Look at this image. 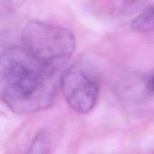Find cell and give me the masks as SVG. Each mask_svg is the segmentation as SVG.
<instances>
[{"label": "cell", "mask_w": 154, "mask_h": 154, "mask_svg": "<svg viewBox=\"0 0 154 154\" xmlns=\"http://www.w3.org/2000/svg\"><path fill=\"white\" fill-rule=\"evenodd\" d=\"M54 72L24 48H9L0 57V93L3 102L19 115L49 108L55 94Z\"/></svg>", "instance_id": "cell-1"}, {"label": "cell", "mask_w": 154, "mask_h": 154, "mask_svg": "<svg viewBox=\"0 0 154 154\" xmlns=\"http://www.w3.org/2000/svg\"><path fill=\"white\" fill-rule=\"evenodd\" d=\"M21 38L23 48L44 66L54 71L72 55L76 48L75 35L70 30L37 20L26 24Z\"/></svg>", "instance_id": "cell-2"}, {"label": "cell", "mask_w": 154, "mask_h": 154, "mask_svg": "<svg viewBox=\"0 0 154 154\" xmlns=\"http://www.w3.org/2000/svg\"><path fill=\"white\" fill-rule=\"evenodd\" d=\"M60 88L69 106L79 114H87L96 106L100 93L97 75L84 64L68 69L60 79Z\"/></svg>", "instance_id": "cell-3"}, {"label": "cell", "mask_w": 154, "mask_h": 154, "mask_svg": "<svg viewBox=\"0 0 154 154\" xmlns=\"http://www.w3.org/2000/svg\"><path fill=\"white\" fill-rule=\"evenodd\" d=\"M51 138L48 131L42 129L33 138L25 154H48Z\"/></svg>", "instance_id": "cell-4"}, {"label": "cell", "mask_w": 154, "mask_h": 154, "mask_svg": "<svg viewBox=\"0 0 154 154\" xmlns=\"http://www.w3.org/2000/svg\"><path fill=\"white\" fill-rule=\"evenodd\" d=\"M132 29L138 32H147L154 30V7L140 14L131 23Z\"/></svg>", "instance_id": "cell-5"}, {"label": "cell", "mask_w": 154, "mask_h": 154, "mask_svg": "<svg viewBox=\"0 0 154 154\" xmlns=\"http://www.w3.org/2000/svg\"><path fill=\"white\" fill-rule=\"evenodd\" d=\"M147 86L150 90L154 92V73L152 74L147 80Z\"/></svg>", "instance_id": "cell-6"}]
</instances>
